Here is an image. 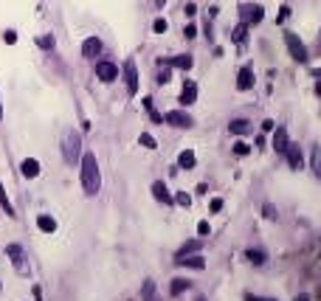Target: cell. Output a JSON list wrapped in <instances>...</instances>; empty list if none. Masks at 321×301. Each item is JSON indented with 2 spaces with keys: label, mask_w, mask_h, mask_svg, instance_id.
Instances as JSON below:
<instances>
[{
  "label": "cell",
  "mask_w": 321,
  "mask_h": 301,
  "mask_svg": "<svg viewBox=\"0 0 321 301\" xmlns=\"http://www.w3.org/2000/svg\"><path fill=\"white\" fill-rule=\"evenodd\" d=\"M82 189H85V194H88V197L99 194V189H102L99 161H96V155H93V152H85V155H82Z\"/></svg>",
  "instance_id": "cell-1"
},
{
  "label": "cell",
  "mask_w": 321,
  "mask_h": 301,
  "mask_svg": "<svg viewBox=\"0 0 321 301\" xmlns=\"http://www.w3.org/2000/svg\"><path fill=\"white\" fill-rule=\"evenodd\" d=\"M79 152H82V135L68 130L65 138H62V158H65L68 163H76V161H79Z\"/></svg>",
  "instance_id": "cell-2"
},
{
  "label": "cell",
  "mask_w": 321,
  "mask_h": 301,
  "mask_svg": "<svg viewBox=\"0 0 321 301\" xmlns=\"http://www.w3.org/2000/svg\"><path fill=\"white\" fill-rule=\"evenodd\" d=\"M285 45H287V51H290V56H293L296 62H307V59H310L307 45L301 43L296 34H290V31H287V34H285Z\"/></svg>",
  "instance_id": "cell-3"
},
{
  "label": "cell",
  "mask_w": 321,
  "mask_h": 301,
  "mask_svg": "<svg viewBox=\"0 0 321 301\" xmlns=\"http://www.w3.org/2000/svg\"><path fill=\"white\" fill-rule=\"evenodd\" d=\"M262 17H265V9L259 3H242L240 6V23H245V25H256Z\"/></svg>",
  "instance_id": "cell-4"
},
{
  "label": "cell",
  "mask_w": 321,
  "mask_h": 301,
  "mask_svg": "<svg viewBox=\"0 0 321 301\" xmlns=\"http://www.w3.org/2000/svg\"><path fill=\"white\" fill-rule=\"evenodd\" d=\"M163 121L166 124H172V127H178V130H189L192 127V116L189 113H183V110H169L166 116H163Z\"/></svg>",
  "instance_id": "cell-5"
},
{
  "label": "cell",
  "mask_w": 321,
  "mask_h": 301,
  "mask_svg": "<svg viewBox=\"0 0 321 301\" xmlns=\"http://www.w3.org/2000/svg\"><path fill=\"white\" fill-rule=\"evenodd\" d=\"M124 82H127V93L136 96L138 93V68H136L133 59H127L124 62Z\"/></svg>",
  "instance_id": "cell-6"
},
{
  "label": "cell",
  "mask_w": 321,
  "mask_h": 301,
  "mask_svg": "<svg viewBox=\"0 0 321 301\" xmlns=\"http://www.w3.org/2000/svg\"><path fill=\"white\" fill-rule=\"evenodd\" d=\"M6 256L12 259V265L17 268V273H28V265H25L23 248H20V245H6Z\"/></svg>",
  "instance_id": "cell-7"
},
{
  "label": "cell",
  "mask_w": 321,
  "mask_h": 301,
  "mask_svg": "<svg viewBox=\"0 0 321 301\" xmlns=\"http://www.w3.org/2000/svg\"><path fill=\"white\" fill-rule=\"evenodd\" d=\"M282 155L287 158L290 169H301V166H304V155H301V146H298V144H287Z\"/></svg>",
  "instance_id": "cell-8"
},
{
  "label": "cell",
  "mask_w": 321,
  "mask_h": 301,
  "mask_svg": "<svg viewBox=\"0 0 321 301\" xmlns=\"http://www.w3.org/2000/svg\"><path fill=\"white\" fill-rule=\"evenodd\" d=\"M96 76L110 85V82H115V79H118V68H115L113 62H96Z\"/></svg>",
  "instance_id": "cell-9"
},
{
  "label": "cell",
  "mask_w": 321,
  "mask_h": 301,
  "mask_svg": "<svg viewBox=\"0 0 321 301\" xmlns=\"http://www.w3.org/2000/svg\"><path fill=\"white\" fill-rule=\"evenodd\" d=\"M175 265H181V268H192V270H203L206 268V259L203 256H192V254H183V256L175 259Z\"/></svg>",
  "instance_id": "cell-10"
},
{
  "label": "cell",
  "mask_w": 321,
  "mask_h": 301,
  "mask_svg": "<svg viewBox=\"0 0 321 301\" xmlns=\"http://www.w3.org/2000/svg\"><path fill=\"white\" fill-rule=\"evenodd\" d=\"M96 54H102V40H99V37H88V40L82 43V56L96 59Z\"/></svg>",
  "instance_id": "cell-11"
},
{
  "label": "cell",
  "mask_w": 321,
  "mask_h": 301,
  "mask_svg": "<svg viewBox=\"0 0 321 301\" xmlns=\"http://www.w3.org/2000/svg\"><path fill=\"white\" fill-rule=\"evenodd\" d=\"M152 197H155L158 203H163V206H169V203H172V194H169V189H166V183H163V180H155V183H152Z\"/></svg>",
  "instance_id": "cell-12"
},
{
  "label": "cell",
  "mask_w": 321,
  "mask_h": 301,
  "mask_svg": "<svg viewBox=\"0 0 321 301\" xmlns=\"http://www.w3.org/2000/svg\"><path fill=\"white\" fill-rule=\"evenodd\" d=\"M253 88V68H242L240 73H237V90H251Z\"/></svg>",
  "instance_id": "cell-13"
},
{
  "label": "cell",
  "mask_w": 321,
  "mask_h": 301,
  "mask_svg": "<svg viewBox=\"0 0 321 301\" xmlns=\"http://www.w3.org/2000/svg\"><path fill=\"white\" fill-rule=\"evenodd\" d=\"M271 133H274V141H271V144H274V149H276V152H285V146L290 144L287 130H285V127H276V130H271Z\"/></svg>",
  "instance_id": "cell-14"
},
{
  "label": "cell",
  "mask_w": 321,
  "mask_h": 301,
  "mask_svg": "<svg viewBox=\"0 0 321 301\" xmlns=\"http://www.w3.org/2000/svg\"><path fill=\"white\" fill-rule=\"evenodd\" d=\"M20 172H23V178L34 180L37 175H40V163H37L34 158H25L23 163H20Z\"/></svg>",
  "instance_id": "cell-15"
},
{
  "label": "cell",
  "mask_w": 321,
  "mask_h": 301,
  "mask_svg": "<svg viewBox=\"0 0 321 301\" xmlns=\"http://www.w3.org/2000/svg\"><path fill=\"white\" fill-rule=\"evenodd\" d=\"M197 101V85L195 82H186L181 90V104H195Z\"/></svg>",
  "instance_id": "cell-16"
},
{
  "label": "cell",
  "mask_w": 321,
  "mask_h": 301,
  "mask_svg": "<svg viewBox=\"0 0 321 301\" xmlns=\"http://www.w3.org/2000/svg\"><path fill=\"white\" fill-rule=\"evenodd\" d=\"M166 65L181 68V70H189V68L195 65V59H192L189 54H181V56H172V59H166Z\"/></svg>",
  "instance_id": "cell-17"
},
{
  "label": "cell",
  "mask_w": 321,
  "mask_h": 301,
  "mask_svg": "<svg viewBox=\"0 0 321 301\" xmlns=\"http://www.w3.org/2000/svg\"><path fill=\"white\" fill-rule=\"evenodd\" d=\"M37 228L46 231V234H54V231H57V220L48 217V214H40V217H37Z\"/></svg>",
  "instance_id": "cell-18"
},
{
  "label": "cell",
  "mask_w": 321,
  "mask_h": 301,
  "mask_svg": "<svg viewBox=\"0 0 321 301\" xmlns=\"http://www.w3.org/2000/svg\"><path fill=\"white\" fill-rule=\"evenodd\" d=\"M178 163H181V169H195V163H197L195 152H192V149H183V152L178 155Z\"/></svg>",
  "instance_id": "cell-19"
},
{
  "label": "cell",
  "mask_w": 321,
  "mask_h": 301,
  "mask_svg": "<svg viewBox=\"0 0 321 301\" xmlns=\"http://www.w3.org/2000/svg\"><path fill=\"white\" fill-rule=\"evenodd\" d=\"M231 133H234V135L251 133V121H248V118H234V121H231Z\"/></svg>",
  "instance_id": "cell-20"
},
{
  "label": "cell",
  "mask_w": 321,
  "mask_h": 301,
  "mask_svg": "<svg viewBox=\"0 0 321 301\" xmlns=\"http://www.w3.org/2000/svg\"><path fill=\"white\" fill-rule=\"evenodd\" d=\"M0 206H3V211L9 214V217H14V208H12V200H9V197H6V186H3V183H0Z\"/></svg>",
  "instance_id": "cell-21"
},
{
  "label": "cell",
  "mask_w": 321,
  "mask_h": 301,
  "mask_svg": "<svg viewBox=\"0 0 321 301\" xmlns=\"http://www.w3.org/2000/svg\"><path fill=\"white\" fill-rule=\"evenodd\" d=\"M37 45H40V48H43V51H51V48H54V45H57V40H54V37H51V34H43V37H37Z\"/></svg>",
  "instance_id": "cell-22"
},
{
  "label": "cell",
  "mask_w": 321,
  "mask_h": 301,
  "mask_svg": "<svg viewBox=\"0 0 321 301\" xmlns=\"http://www.w3.org/2000/svg\"><path fill=\"white\" fill-rule=\"evenodd\" d=\"M200 248H203V242H200V239H192V242H186V245L181 248V254H178V256H183V254H197Z\"/></svg>",
  "instance_id": "cell-23"
},
{
  "label": "cell",
  "mask_w": 321,
  "mask_h": 301,
  "mask_svg": "<svg viewBox=\"0 0 321 301\" xmlns=\"http://www.w3.org/2000/svg\"><path fill=\"white\" fill-rule=\"evenodd\" d=\"M245 256H248V262H251V265H265V251H253V248H251Z\"/></svg>",
  "instance_id": "cell-24"
},
{
  "label": "cell",
  "mask_w": 321,
  "mask_h": 301,
  "mask_svg": "<svg viewBox=\"0 0 321 301\" xmlns=\"http://www.w3.org/2000/svg\"><path fill=\"white\" fill-rule=\"evenodd\" d=\"M183 290H189V281H186V279H175L172 287H169V293H172V296H181Z\"/></svg>",
  "instance_id": "cell-25"
},
{
  "label": "cell",
  "mask_w": 321,
  "mask_h": 301,
  "mask_svg": "<svg viewBox=\"0 0 321 301\" xmlns=\"http://www.w3.org/2000/svg\"><path fill=\"white\" fill-rule=\"evenodd\" d=\"M138 144L144 146V149H155V146H158V144H155V138H152L149 133H141V135H138Z\"/></svg>",
  "instance_id": "cell-26"
},
{
  "label": "cell",
  "mask_w": 321,
  "mask_h": 301,
  "mask_svg": "<svg viewBox=\"0 0 321 301\" xmlns=\"http://www.w3.org/2000/svg\"><path fill=\"white\" fill-rule=\"evenodd\" d=\"M144 301H158L155 299V284H152V281H144Z\"/></svg>",
  "instance_id": "cell-27"
},
{
  "label": "cell",
  "mask_w": 321,
  "mask_h": 301,
  "mask_svg": "<svg viewBox=\"0 0 321 301\" xmlns=\"http://www.w3.org/2000/svg\"><path fill=\"white\" fill-rule=\"evenodd\" d=\"M248 28H251V25H245V23H240V25L234 28V40H237V43H242V40H245V34H248Z\"/></svg>",
  "instance_id": "cell-28"
},
{
  "label": "cell",
  "mask_w": 321,
  "mask_h": 301,
  "mask_svg": "<svg viewBox=\"0 0 321 301\" xmlns=\"http://www.w3.org/2000/svg\"><path fill=\"white\" fill-rule=\"evenodd\" d=\"M175 203H178V206H183V208H189V206H192V197H189L186 191H181V194H175Z\"/></svg>",
  "instance_id": "cell-29"
},
{
  "label": "cell",
  "mask_w": 321,
  "mask_h": 301,
  "mask_svg": "<svg viewBox=\"0 0 321 301\" xmlns=\"http://www.w3.org/2000/svg\"><path fill=\"white\" fill-rule=\"evenodd\" d=\"M197 234H200V236H208V234H211V228H208L206 220H200V223H197Z\"/></svg>",
  "instance_id": "cell-30"
},
{
  "label": "cell",
  "mask_w": 321,
  "mask_h": 301,
  "mask_svg": "<svg viewBox=\"0 0 321 301\" xmlns=\"http://www.w3.org/2000/svg\"><path fill=\"white\" fill-rule=\"evenodd\" d=\"M152 28H155V34H163V31H166V20H163V17H158V20L152 23Z\"/></svg>",
  "instance_id": "cell-31"
},
{
  "label": "cell",
  "mask_w": 321,
  "mask_h": 301,
  "mask_svg": "<svg viewBox=\"0 0 321 301\" xmlns=\"http://www.w3.org/2000/svg\"><path fill=\"white\" fill-rule=\"evenodd\" d=\"M310 166H313V172H319V146H313V158H310Z\"/></svg>",
  "instance_id": "cell-32"
},
{
  "label": "cell",
  "mask_w": 321,
  "mask_h": 301,
  "mask_svg": "<svg viewBox=\"0 0 321 301\" xmlns=\"http://www.w3.org/2000/svg\"><path fill=\"white\" fill-rule=\"evenodd\" d=\"M3 40H6V45H14L17 43V34L14 31H3Z\"/></svg>",
  "instance_id": "cell-33"
},
{
  "label": "cell",
  "mask_w": 321,
  "mask_h": 301,
  "mask_svg": "<svg viewBox=\"0 0 321 301\" xmlns=\"http://www.w3.org/2000/svg\"><path fill=\"white\" fill-rule=\"evenodd\" d=\"M169 79H172V70H169V68H163V73L158 76V82H160V85H166Z\"/></svg>",
  "instance_id": "cell-34"
},
{
  "label": "cell",
  "mask_w": 321,
  "mask_h": 301,
  "mask_svg": "<svg viewBox=\"0 0 321 301\" xmlns=\"http://www.w3.org/2000/svg\"><path fill=\"white\" fill-rule=\"evenodd\" d=\"M234 152H237V155H248V152H251V146H248V144H237V146H234Z\"/></svg>",
  "instance_id": "cell-35"
},
{
  "label": "cell",
  "mask_w": 321,
  "mask_h": 301,
  "mask_svg": "<svg viewBox=\"0 0 321 301\" xmlns=\"http://www.w3.org/2000/svg\"><path fill=\"white\" fill-rule=\"evenodd\" d=\"M186 37H189V40H192V37H195V34H197V25H195V23H189V25H186Z\"/></svg>",
  "instance_id": "cell-36"
},
{
  "label": "cell",
  "mask_w": 321,
  "mask_h": 301,
  "mask_svg": "<svg viewBox=\"0 0 321 301\" xmlns=\"http://www.w3.org/2000/svg\"><path fill=\"white\" fill-rule=\"evenodd\" d=\"M220 208H223V200H220V197H214V200H211V211H220Z\"/></svg>",
  "instance_id": "cell-37"
},
{
  "label": "cell",
  "mask_w": 321,
  "mask_h": 301,
  "mask_svg": "<svg viewBox=\"0 0 321 301\" xmlns=\"http://www.w3.org/2000/svg\"><path fill=\"white\" fill-rule=\"evenodd\" d=\"M265 217H268V220H274V217H276V211H274V206H265Z\"/></svg>",
  "instance_id": "cell-38"
},
{
  "label": "cell",
  "mask_w": 321,
  "mask_h": 301,
  "mask_svg": "<svg viewBox=\"0 0 321 301\" xmlns=\"http://www.w3.org/2000/svg\"><path fill=\"white\" fill-rule=\"evenodd\" d=\"M262 130H265V133H271V130H274V121H271V118H265V121H262Z\"/></svg>",
  "instance_id": "cell-39"
},
{
  "label": "cell",
  "mask_w": 321,
  "mask_h": 301,
  "mask_svg": "<svg viewBox=\"0 0 321 301\" xmlns=\"http://www.w3.org/2000/svg\"><path fill=\"white\" fill-rule=\"evenodd\" d=\"M195 11H197V6H195V3H186V14H189V17H192Z\"/></svg>",
  "instance_id": "cell-40"
},
{
  "label": "cell",
  "mask_w": 321,
  "mask_h": 301,
  "mask_svg": "<svg viewBox=\"0 0 321 301\" xmlns=\"http://www.w3.org/2000/svg\"><path fill=\"white\" fill-rule=\"evenodd\" d=\"M34 301H43V290L40 287H34Z\"/></svg>",
  "instance_id": "cell-41"
},
{
  "label": "cell",
  "mask_w": 321,
  "mask_h": 301,
  "mask_svg": "<svg viewBox=\"0 0 321 301\" xmlns=\"http://www.w3.org/2000/svg\"><path fill=\"white\" fill-rule=\"evenodd\" d=\"M245 301H271V299H259V296H245Z\"/></svg>",
  "instance_id": "cell-42"
},
{
  "label": "cell",
  "mask_w": 321,
  "mask_h": 301,
  "mask_svg": "<svg viewBox=\"0 0 321 301\" xmlns=\"http://www.w3.org/2000/svg\"><path fill=\"white\" fill-rule=\"evenodd\" d=\"M296 301H310V296H304V293H301V296H296Z\"/></svg>",
  "instance_id": "cell-43"
},
{
  "label": "cell",
  "mask_w": 321,
  "mask_h": 301,
  "mask_svg": "<svg viewBox=\"0 0 321 301\" xmlns=\"http://www.w3.org/2000/svg\"><path fill=\"white\" fill-rule=\"evenodd\" d=\"M0 118H3V101H0Z\"/></svg>",
  "instance_id": "cell-44"
},
{
  "label": "cell",
  "mask_w": 321,
  "mask_h": 301,
  "mask_svg": "<svg viewBox=\"0 0 321 301\" xmlns=\"http://www.w3.org/2000/svg\"><path fill=\"white\" fill-rule=\"evenodd\" d=\"M158 3H160V6H163V3H166V0H158Z\"/></svg>",
  "instance_id": "cell-45"
},
{
  "label": "cell",
  "mask_w": 321,
  "mask_h": 301,
  "mask_svg": "<svg viewBox=\"0 0 321 301\" xmlns=\"http://www.w3.org/2000/svg\"><path fill=\"white\" fill-rule=\"evenodd\" d=\"M197 301H206V299H197Z\"/></svg>",
  "instance_id": "cell-46"
}]
</instances>
